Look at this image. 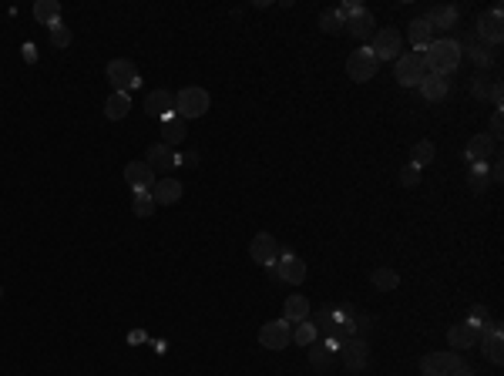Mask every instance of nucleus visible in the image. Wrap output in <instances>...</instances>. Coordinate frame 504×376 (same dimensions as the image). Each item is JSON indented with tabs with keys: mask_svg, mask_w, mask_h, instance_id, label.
I'll return each instance as SVG.
<instances>
[{
	"mask_svg": "<svg viewBox=\"0 0 504 376\" xmlns=\"http://www.w3.org/2000/svg\"><path fill=\"white\" fill-rule=\"evenodd\" d=\"M430 161H434V144H430V142H417L414 148H410V165L424 169V165H430Z\"/></svg>",
	"mask_w": 504,
	"mask_h": 376,
	"instance_id": "31",
	"label": "nucleus"
},
{
	"mask_svg": "<svg viewBox=\"0 0 504 376\" xmlns=\"http://www.w3.org/2000/svg\"><path fill=\"white\" fill-rule=\"evenodd\" d=\"M343 30H349V38H357V40H374V34H376L374 13L366 11V7H357V11L343 21Z\"/></svg>",
	"mask_w": 504,
	"mask_h": 376,
	"instance_id": "9",
	"label": "nucleus"
},
{
	"mask_svg": "<svg viewBox=\"0 0 504 376\" xmlns=\"http://www.w3.org/2000/svg\"><path fill=\"white\" fill-rule=\"evenodd\" d=\"M424 376H471V366L461 353H430L420 360Z\"/></svg>",
	"mask_w": 504,
	"mask_h": 376,
	"instance_id": "2",
	"label": "nucleus"
},
{
	"mask_svg": "<svg viewBox=\"0 0 504 376\" xmlns=\"http://www.w3.org/2000/svg\"><path fill=\"white\" fill-rule=\"evenodd\" d=\"M424 57V67L427 74H440V78H447L454 67L461 64V44L451 38H440L434 40L430 47H427V54H420Z\"/></svg>",
	"mask_w": 504,
	"mask_h": 376,
	"instance_id": "1",
	"label": "nucleus"
},
{
	"mask_svg": "<svg viewBox=\"0 0 504 376\" xmlns=\"http://www.w3.org/2000/svg\"><path fill=\"white\" fill-rule=\"evenodd\" d=\"M276 269H279V279H283V283L299 285L303 279H306V262L299 259V256H293V252H286L283 246H279V259H276Z\"/></svg>",
	"mask_w": 504,
	"mask_h": 376,
	"instance_id": "11",
	"label": "nucleus"
},
{
	"mask_svg": "<svg viewBox=\"0 0 504 376\" xmlns=\"http://www.w3.org/2000/svg\"><path fill=\"white\" fill-rule=\"evenodd\" d=\"M145 115L148 118H158V121H165L168 115H175V94L165 91V88H158L145 98Z\"/></svg>",
	"mask_w": 504,
	"mask_h": 376,
	"instance_id": "14",
	"label": "nucleus"
},
{
	"mask_svg": "<svg viewBox=\"0 0 504 376\" xmlns=\"http://www.w3.org/2000/svg\"><path fill=\"white\" fill-rule=\"evenodd\" d=\"M259 343L266 346V350H286L289 343H293V323H286V319H272L259 329Z\"/></svg>",
	"mask_w": 504,
	"mask_h": 376,
	"instance_id": "7",
	"label": "nucleus"
},
{
	"mask_svg": "<svg viewBox=\"0 0 504 376\" xmlns=\"http://www.w3.org/2000/svg\"><path fill=\"white\" fill-rule=\"evenodd\" d=\"M478 34L488 44H501V38H504V17H501V7H494V11H488V13H481L478 17Z\"/></svg>",
	"mask_w": 504,
	"mask_h": 376,
	"instance_id": "15",
	"label": "nucleus"
},
{
	"mask_svg": "<svg viewBox=\"0 0 504 376\" xmlns=\"http://www.w3.org/2000/svg\"><path fill=\"white\" fill-rule=\"evenodd\" d=\"M108 81H111V88L121 94H128L131 88H138V71H135V64L131 61H125V57H115V61H108Z\"/></svg>",
	"mask_w": 504,
	"mask_h": 376,
	"instance_id": "6",
	"label": "nucleus"
},
{
	"mask_svg": "<svg viewBox=\"0 0 504 376\" xmlns=\"http://www.w3.org/2000/svg\"><path fill=\"white\" fill-rule=\"evenodd\" d=\"M457 7H447V4H437V7H430V13H427V21H430V27L434 30H451V27H457Z\"/></svg>",
	"mask_w": 504,
	"mask_h": 376,
	"instance_id": "22",
	"label": "nucleus"
},
{
	"mask_svg": "<svg viewBox=\"0 0 504 376\" xmlns=\"http://www.w3.org/2000/svg\"><path fill=\"white\" fill-rule=\"evenodd\" d=\"M148 195L155 198V205H175L181 198V182H175V178H155Z\"/></svg>",
	"mask_w": 504,
	"mask_h": 376,
	"instance_id": "20",
	"label": "nucleus"
},
{
	"mask_svg": "<svg viewBox=\"0 0 504 376\" xmlns=\"http://www.w3.org/2000/svg\"><path fill=\"white\" fill-rule=\"evenodd\" d=\"M447 91H451V84H447V78H440V74H427L420 81V94H424L427 101H440V98H447Z\"/></svg>",
	"mask_w": 504,
	"mask_h": 376,
	"instance_id": "25",
	"label": "nucleus"
},
{
	"mask_svg": "<svg viewBox=\"0 0 504 376\" xmlns=\"http://www.w3.org/2000/svg\"><path fill=\"white\" fill-rule=\"evenodd\" d=\"M51 44L54 47H67V44H71V30H67L65 24H54L51 27Z\"/></svg>",
	"mask_w": 504,
	"mask_h": 376,
	"instance_id": "36",
	"label": "nucleus"
},
{
	"mask_svg": "<svg viewBox=\"0 0 504 376\" xmlns=\"http://www.w3.org/2000/svg\"><path fill=\"white\" fill-rule=\"evenodd\" d=\"M494 155V138L491 135H474L467 142V161L471 165H488V158Z\"/></svg>",
	"mask_w": 504,
	"mask_h": 376,
	"instance_id": "21",
	"label": "nucleus"
},
{
	"mask_svg": "<svg viewBox=\"0 0 504 376\" xmlns=\"http://www.w3.org/2000/svg\"><path fill=\"white\" fill-rule=\"evenodd\" d=\"M501 131H504V115H501V111H494V115H491V138H494V142L501 138Z\"/></svg>",
	"mask_w": 504,
	"mask_h": 376,
	"instance_id": "40",
	"label": "nucleus"
},
{
	"mask_svg": "<svg viewBox=\"0 0 504 376\" xmlns=\"http://www.w3.org/2000/svg\"><path fill=\"white\" fill-rule=\"evenodd\" d=\"M481 339H484V356L491 360L494 366L504 363V336H501V323H491L484 333H481Z\"/></svg>",
	"mask_w": 504,
	"mask_h": 376,
	"instance_id": "17",
	"label": "nucleus"
},
{
	"mask_svg": "<svg viewBox=\"0 0 504 376\" xmlns=\"http://www.w3.org/2000/svg\"><path fill=\"white\" fill-rule=\"evenodd\" d=\"M249 256L259 262V266H272L279 259V242L272 239L269 232H259L252 242H249Z\"/></svg>",
	"mask_w": 504,
	"mask_h": 376,
	"instance_id": "13",
	"label": "nucleus"
},
{
	"mask_svg": "<svg viewBox=\"0 0 504 376\" xmlns=\"http://www.w3.org/2000/svg\"><path fill=\"white\" fill-rule=\"evenodd\" d=\"M488 319H491V312L484 309V306H474V309H471V319H467V323H471V326H478L481 333H484V329L491 326V323H488Z\"/></svg>",
	"mask_w": 504,
	"mask_h": 376,
	"instance_id": "35",
	"label": "nucleus"
},
{
	"mask_svg": "<svg viewBox=\"0 0 504 376\" xmlns=\"http://www.w3.org/2000/svg\"><path fill=\"white\" fill-rule=\"evenodd\" d=\"M488 178H491V185H498L504 178V171H501V165H494L491 171H488Z\"/></svg>",
	"mask_w": 504,
	"mask_h": 376,
	"instance_id": "41",
	"label": "nucleus"
},
{
	"mask_svg": "<svg viewBox=\"0 0 504 376\" xmlns=\"http://www.w3.org/2000/svg\"><path fill=\"white\" fill-rule=\"evenodd\" d=\"M471 57H474V64H481V67L494 64V54L488 51V47H471Z\"/></svg>",
	"mask_w": 504,
	"mask_h": 376,
	"instance_id": "38",
	"label": "nucleus"
},
{
	"mask_svg": "<svg viewBox=\"0 0 504 376\" xmlns=\"http://www.w3.org/2000/svg\"><path fill=\"white\" fill-rule=\"evenodd\" d=\"M393 74H397V81H401L403 88H420V81L427 78L424 57H420V54H401Z\"/></svg>",
	"mask_w": 504,
	"mask_h": 376,
	"instance_id": "5",
	"label": "nucleus"
},
{
	"mask_svg": "<svg viewBox=\"0 0 504 376\" xmlns=\"http://www.w3.org/2000/svg\"><path fill=\"white\" fill-rule=\"evenodd\" d=\"M491 84H494V81L478 78L474 84H471V94H474V98H488V94H491Z\"/></svg>",
	"mask_w": 504,
	"mask_h": 376,
	"instance_id": "39",
	"label": "nucleus"
},
{
	"mask_svg": "<svg viewBox=\"0 0 504 376\" xmlns=\"http://www.w3.org/2000/svg\"><path fill=\"white\" fill-rule=\"evenodd\" d=\"M434 27H430V21L427 17H417V21H410V27H407V40H410V47H417V51H427L430 44H434Z\"/></svg>",
	"mask_w": 504,
	"mask_h": 376,
	"instance_id": "18",
	"label": "nucleus"
},
{
	"mask_svg": "<svg viewBox=\"0 0 504 376\" xmlns=\"http://www.w3.org/2000/svg\"><path fill=\"white\" fill-rule=\"evenodd\" d=\"M266 273H269L272 283H283V279H279V269H276V262H272V266H266Z\"/></svg>",
	"mask_w": 504,
	"mask_h": 376,
	"instance_id": "42",
	"label": "nucleus"
},
{
	"mask_svg": "<svg viewBox=\"0 0 504 376\" xmlns=\"http://www.w3.org/2000/svg\"><path fill=\"white\" fill-rule=\"evenodd\" d=\"M131 111V98L128 94L115 91L111 98H108V104H104V115H108V121H121V118Z\"/></svg>",
	"mask_w": 504,
	"mask_h": 376,
	"instance_id": "27",
	"label": "nucleus"
},
{
	"mask_svg": "<svg viewBox=\"0 0 504 376\" xmlns=\"http://www.w3.org/2000/svg\"><path fill=\"white\" fill-rule=\"evenodd\" d=\"M340 353H343V363H347L353 373L366 370V363H370V346H366V339H357V336L343 339Z\"/></svg>",
	"mask_w": 504,
	"mask_h": 376,
	"instance_id": "10",
	"label": "nucleus"
},
{
	"mask_svg": "<svg viewBox=\"0 0 504 376\" xmlns=\"http://www.w3.org/2000/svg\"><path fill=\"white\" fill-rule=\"evenodd\" d=\"M24 57H27V61H34V57H38V51H34V44H24Z\"/></svg>",
	"mask_w": 504,
	"mask_h": 376,
	"instance_id": "43",
	"label": "nucleus"
},
{
	"mask_svg": "<svg viewBox=\"0 0 504 376\" xmlns=\"http://www.w3.org/2000/svg\"><path fill=\"white\" fill-rule=\"evenodd\" d=\"M162 135H165V144H168V148L181 144V142H185V121H181L179 115H168L165 121H162Z\"/></svg>",
	"mask_w": 504,
	"mask_h": 376,
	"instance_id": "26",
	"label": "nucleus"
},
{
	"mask_svg": "<svg viewBox=\"0 0 504 376\" xmlns=\"http://www.w3.org/2000/svg\"><path fill=\"white\" fill-rule=\"evenodd\" d=\"M310 363L313 370H330L333 366V353L326 350L323 343H310Z\"/></svg>",
	"mask_w": 504,
	"mask_h": 376,
	"instance_id": "29",
	"label": "nucleus"
},
{
	"mask_svg": "<svg viewBox=\"0 0 504 376\" xmlns=\"http://www.w3.org/2000/svg\"><path fill=\"white\" fill-rule=\"evenodd\" d=\"M447 343H451V350H471L474 343H481V329L471 323H457V326H451Z\"/></svg>",
	"mask_w": 504,
	"mask_h": 376,
	"instance_id": "19",
	"label": "nucleus"
},
{
	"mask_svg": "<svg viewBox=\"0 0 504 376\" xmlns=\"http://www.w3.org/2000/svg\"><path fill=\"white\" fill-rule=\"evenodd\" d=\"M125 182L135 188V192H148L155 185V171L148 169L145 161H128L125 165Z\"/></svg>",
	"mask_w": 504,
	"mask_h": 376,
	"instance_id": "16",
	"label": "nucleus"
},
{
	"mask_svg": "<svg viewBox=\"0 0 504 376\" xmlns=\"http://www.w3.org/2000/svg\"><path fill=\"white\" fill-rule=\"evenodd\" d=\"M310 316V299L306 296H289L283 302V319L286 323H303Z\"/></svg>",
	"mask_w": 504,
	"mask_h": 376,
	"instance_id": "24",
	"label": "nucleus"
},
{
	"mask_svg": "<svg viewBox=\"0 0 504 376\" xmlns=\"http://www.w3.org/2000/svg\"><path fill=\"white\" fill-rule=\"evenodd\" d=\"M320 27H323L326 34H340V30H343V17L336 11H323L320 13Z\"/></svg>",
	"mask_w": 504,
	"mask_h": 376,
	"instance_id": "33",
	"label": "nucleus"
},
{
	"mask_svg": "<svg viewBox=\"0 0 504 376\" xmlns=\"http://www.w3.org/2000/svg\"><path fill=\"white\" fill-rule=\"evenodd\" d=\"M208 111V91L202 88H181L175 94V115L181 121H189V118H202Z\"/></svg>",
	"mask_w": 504,
	"mask_h": 376,
	"instance_id": "3",
	"label": "nucleus"
},
{
	"mask_svg": "<svg viewBox=\"0 0 504 376\" xmlns=\"http://www.w3.org/2000/svg\"><path fill=\"white\" fill-rule=\"evenodd\" d=\"M401 182L407 185V188H414V185L420 182V169H417V165H410V161H407V165H403V169H401Z\"/></svg>",
	"mask_w": 504,
	"mask_h": 376,
	"instance_id": "37",
	"label": "nucleus"
},
{
	"mask_svg": "<svg viewBox=\"0 0 504 376\" xmlns=\"http://www.w3.org/2000/svg\"><path fill=\"white\" fill-rule=\"evenodd\" d=\"M0 299H4V289H0Z\"/></svg>",
	"mask_w": 504,
	"mask_h": 376,
	"instance_id": "44",
	"label": "nucleus"
},
{
	"mask_svg": "<svg viewBox=\"0 0 504 376\" xmlns=\"http://www.w3.org/2000/svg\"><path fill=\"white\" fill-rule=\"evenodd\" d=\"M374 57L376 61H397L403 54V38H401V30L397 27H380L374 34Z\"/></svg>",
	"mask_w": 504,
	"mask_h": 376,
	"instance_id": "4",
	"label": "nucleus"
},
{
	"mask_svg": "<svg viewBox=\"0 0 504 376\" xmlns=\"http://www.w3.org/2000/svg\"><path fill=\"white\" fill-rule=\"evenodd\" d=\"M131 208H135V215L138 219H148L152 212H155V198L148 192H135V198H131Z\"/></svg>",
	"mask_w": 504,
	"mask_h": 376,
	"instance_id": "32",
	"label": "nucleus"
},
{
	"mask_svg": "<svg viewBox=\"0 0 504 376\" xmlns=\"http://www.w3.org/2000/svg\"><path fill=\"white\" fill-rule=\"evenodd\" d=\"M376 61L374 57V51L370 47H360V51H353L349 54V61H347V74H349V81H357V84H363V81H370L376 74Z\"/></svg>",
	"mask_w": 504,
	"mask_h": 376,
	"instance_id": "8",
	"label": "nucleus"
},
{
	"mask_svg": "<svg viewBox=\"0 0 504 376\" xmlns=\"http://www.w3.org/2000/svg\"><path fill=\"white\" fill-rule=\"evenodd\" d=\"M370 283L376 285V289H397V285H401V275L393 273V269H374V273H370Z\"/></svg>",
	"mask_w": 504,
	"mask_h": 376,
	"instance_id": "30",
	"label": "nucleus"
},
{
	"mask_svg": "<svg viewBox=\"0 0 504 376\" xmlns=\"http://www.w3.org/2000/svg\"><path fill=\"white\" fill-rule=\"evenodd\" d=\"M145 165L152 171H168V169H175V165H181V158L175 155V148H168L165 142H158L145 152Z\"/></svg>",
	"mask_w": 504,
	"mask_h": 376,
	"instance_id": "12",
	"label": "nucleus"
},
{
	"mask_svg": "<svg viewBox=\"0 0 504 376\" xmlns=\"http://www.w3.org/2000/svg\"><path fill=\"white\" fill-rule=\"evenodd\" d=\"M293 339H296L299 346H310V343H316V329H313V323H296V329H293Z\"/></svg>",
	"mask_w": 504,
	"mask_h": 376,
	"instance_id": "34",
	"label": "nucleus"
},
{
	"mask_svg": "<svg viewBox=\"0 0 504 376\" xmlns=\"http://www.w3.org/2000/svg\"><path fill=\"white\" fill-rule=\"evenodd\" d=\"M34 21L44 27L61 24V4H57V0H38V4H34Z\"/></svg>",
	"mask_w": 504,
	"mask_h": 376,
	"instance_id": "23",
	"label": "nucleus"
},
{
	"mask_svg": "<svg viewBox=\"0 0 504 376\" xmlns=\"http://www.w3.org/2000/svg\"><path fill=\"white\" fill-rule=\"evenodd\" d=\"M467 185H471V192H488L491 188V178H488V165H471L467 171Z\"/></svg>",
	"mask_w": 504,
	"mask_h": 376,
	"instance_id": "28",
	"label": "nucleus"
}]
</instances>
